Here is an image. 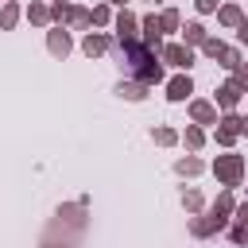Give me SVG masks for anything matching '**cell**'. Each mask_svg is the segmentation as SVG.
I'll use <instances>...</instances> for the list:
<instances>
[{"instance_id":"d6a6232c","label":"cell","mask_w":248,"mask_h":248,"mask_svg":"<svg viewBox=\"0 0 248 248\" xmlns=\"http://www.w3.org/2000/svg\"><path fill=\"white\" fill-rule=\"evenodd\" d=\"M232 217H236L240 225H248V198H244V202H236V213H232Z\"/></svg>"},{"instance_id":"ac0fdd59","label":"cell","mask_w":248,"mask_h":248,"mask_svg":"<svg viewBox=\"0 0 248 248\" xmlns=\"http://www.w3.org/2000/svg\"><path fill=\"white\" fill-rule=\"evenodd\" d=\"M202 170H205V163H202L194 151H190L186 159H178V163H174V174H182V178H198Z\"/></svg>"},{"instance_id":"ba28073f","label":"cell","mask_w":248,"mask_h":248,"mask_svg":"<svg viewBox=\"0 0 248 248\" xmlns=\"http://www.w3.org/2000/svg\"><path fill=\"white\" fill-rule=\"evenodd\" d=\"M240 97H244V89H240L232 78H229L225 85H217V89H213V105H217L221 112H232V108L240 105Z\"/></svg>"},{"instance_id":"4fadbf2b","label":"cell","mask_w":248,"mask_h":248,"mask_svg":"<svg viewBox=\"0 0 248 248\" xmlns=\"http://www.w3.org/2000/svg\"><path fill=\"white\" fill-rule=\"evenodd\" d=\"M66 27H74V31H89V27H93V12H89L85 4H70V19H66Z\"/></svg>"},{"instance_id":"d590c367","label":"cell","mask_w":248,"mask_h":248,"mask_svg":"<svg viewBox=\"0 0 248 248\" xmlns=\"http://www.w3.org/2000/svg\"><path fill=\"white\" fill-rule=\"evenodd\" d=\"M244 66H248V62H244Z\"/></svg>"},{"instance_id":"7c38bea8","label":"cell","mask_w":248,"mask_h":248,"mask_svg":"<svg viewBox=\"0 0 248 248\" xmlns=\"http://www.w3.org/2000/svg\"><path fill=\"white\" fill-rule=\"evenodd\" d=\"M136 78H140L143 85H159V81H163V58H159V54H155V58H147V62L136 70Z\"/></svg>"},{"instance_id":"7a4b0ae2","label":"cell","mask_w":248,"mask_h":248,"mask_svg":"<svg viewBox=\"0 0 248 248\" xmlns=\"http://www.w3.org/2000/svg\"><path fill=\"white\" fill-rule=\"evenodd\" d=\"M213 178L221 186H240V178H244V155H236V151L217 155L213 159Z\"/></svg>"},{"instance_id":"e575fe53","label":"cell","mask_w":248,"mask_h":248,"mask_svg":"<svg viewBox=\"0 0 248 248\" xmlns=\"http://www.w3.org/2000/svg\"><path fill=\"white\" fill-rule=\"evenodd\" d=\"M105 4H116V8H124V4H128V0H105Z\"/></svg>"},{"instance_id":"d6986e66","label":"cell","mask_w":248,"mask_h":248,"mask_svg":"<svg viewBox=\"0 0 248 248\" xmlns=\"http://www.w3.org/2000/svg\"><path fill=\"white\" fill-rule=\"evenodd\" d=\"M19 16H23L19 0H4V8H0V31H12L19 23Z\"/></svg>"},{"instance_id":"d4e9b609","label":"cell","mask_w":248,"mask_h":248,"mask_svg":"<svg viewBox=\"0 0 248 248\" xmlns=\"http://www.w3.org/2000/svg\"><path fill=\"white\" fill-rule=\"evenodd\" d=\"M182 209H186L190 217H194V213H202V209H205V198H202V190H194V186H190V190H182Z\"/></svg>"},{"instance_id":"7402d4cb","label":"cell","mask_w":248,"mask_h":248,"mask_svg":"<svg viewBox=\"0 0 248 248\" xmlns=\"http://www.w3.org/2000/svg\"><path fill=\"white\" fill-rule=\"evenodd\" d=\"M217 66H221V70H229V74H236V70L244 66L240 46H225V50H221V58H217Z\"/></svg>"},{"instance_id":"cb8c5ba5","label":"cell","mask_w":248,"mask_h":248,"mask_svg":"<svg viewBox=\"0 0 248 248\" xmlns=\"http://www.w3.org/2000/svg\"><path fill=\"white\" fill-rule=\"evenodd\" d=\"M159 23H163V35L182 31V16H178V8H163V12H159Z\"/></svg>"},{"instance_id":"30bf717a","label":"cell","mask_w":248,"mask_h":248,"mask_svg":"<svg viewBox=\"0 0 248 248\" xmlns=\"http://www.w3.org/2000/svg\"><path fill=\"white\" fill-rule=\"evenodd\" d=\"M105 50H112V39H108L105 31H85V39H81V54H85V58H101Z\"/></svg>"},{"instance_id":"ffe728a7","label":"cell","mask_w":248,"mask_h":248,"mask_svg":"<svg viewBox=\"0 0 248 248\" xmlns=\"http://www.w3.org/2000/svg\"><path fill=\"white\" fill-rule=\"evenodd\" d=\"M240 19H244L240 4H221V8H217V23H221V27H240Z\"/></svg>"},{"instance_id":"f1b7e54d","label":"cell","mask_w":248,"mask_h":248,"mask_svg":"<svg viewBox=\"0 0 248 248\" xmlns=\"http://www.w3.org/2000/svg\"><path fill=\"white\" fill-rule=\"evenodd\" d=\"M225 46H229V43H221V39H213V35H209V39H205L198 50H202L205 58H221V50H225Z\"/></svg>"},{"instance_id":"f546056e","label":"cell","mask_w":248,"mask_h":248,"mask_svg":"<svg viewBox=\"0 0 248 248\" xmlns=\"http://www.w3.org/2000/svg\"><path fill=\"white\" fill-rule=\"evenodd\" d=\"M229 240H232V244H240V248H244V244H248V225H240V221H236V225H232V229H229Z\"/></svg>"},{"instance_id":"8fae6325","label":"cell","mask_w":248,"mask_h":248,"mask_svg":"<svg viewBox=\"0 0 248 248\" xmlns=\"http://www.w3.org/2000/svg\"><path fill=\"white\" fill-rule=\"evenodd\" d=\"M190 93H194V78H190L186 70H182V74H174V78L167 81V101H174V105H178V101H190Z\"/></svg>"},{"instance_id":"603a6c76","label":"cell","mask_w":248,"mask_h":248,"mask_svg":"<svg viewBox=\"0 0 248 248\" xmlns=\"http://www.w3.org/2000/svg\"><path fill=\"white\" fill-rule=\"evenodd\" d=\"M209 209H217V213H225V217H232L236 213V198H232V186H225L217 198H213V205Z\"/></svg>"},{"instance_id":"5b68a950","label":"cell","mask_w":248,"mask_h":248,"mask_svg":"<svg viewBox=\"0 0 248 248\" xmlns=\"http://www.w3.org/2000/svg\"><path fill=\"white\" fill-rule=\"evenodd\" d=\"M186 112H190V120L194 124H217L221 120V108L213 105V101H202V97H190V105H186Z\"/></svg>"},{"instance_id":"4dcf8cb0","label":"cell","mask_w":248,"mask_h":248,"mask_svg":"<svg viewBox=\"0 0 248 248\" xmlns=\"http://www.w3.org/2000/svg\"><path fill=\"white\" fill-rule=\"evenodd\" d=\"M221 4H225V0H194V8H198L202 16H209V12H217Z\"/></svg>"},{"instance_id":"8992f818","label":"cell","mask_w":248,"mask_h":248,"mask_svg":"<svg viewBox=\"0 0 248 248\" xmlns=\"http://www.w3.org/2000/svg\"><path fill=\"white\" fill-rule=\"evenodd\" d=\"M140 39H143L155 54L163 50V23H159V16H155V12H147V16L140 19Z\"/></svg>"},{"instance_id":"5bb4252c","label":"cell","mask_w":248,"mask_h":248,"mask_svg":"<svg viewBox=\"0 0 248 248\" xmlns=\"http://www.w3.org/2000/svg\"><path fill=\"white\" fill-rule=\"evenodd\" d=\"M205 39H209V31H205V23H202V19L182 23V43H186V46H202Z\"/></svg>"},{"instance_id":"836d02e7","label":"cell","mask_w":248,"mask_h":248,"mask_svg":"<svg viewBox=\"0 0 248 248\" xmlns=\"http://www.w3.org/2000/svg\"><path fill=\"white\" fill-rule=\"evenodd\" d=\"M240 136H248V116H244V120H240Z\"/></svg>"},{"instance_id":"52a82bcc","label":"cell","mask_w":248,"mask_h":248,"mask_svg":"<svg viewBox=\"0 0 248 248\" xmlns=\"http://www.w3.org/2000/svg\"><path fill=\"white\" fill-rule=\"evenodd\" d=\"M46 50H50L54 58H66V54L74 50V39H70V27H62V23H54V27L46 31Z\"/></svg>"},{"instance_id":"2e32d148","label":"cell","mask_w":248,"mask_h":248,"mask_svg":"<svg viewBox=\"0 0 248 248\" xmlns=\"http://www.w3.org/2000/svg\"><path fill=\"white\" fill-rule=\"evenodd\" d=\"M23 16H27V23H35V27H50V8H46L43 0H31V4L23 8Z\"/></svg>"},{"instance_id":"484cf974","label":"cell","mask_w":248,"mask_h":248,"mask_svg":"<svg viewBox=\"0 0 248 248\" xmlns=\"http://www.w3.org/2000/svg\"><path fill=\"white\" fill-rule=\"evenodd\" d=\"M151 140H155V143H159V147H174V143H178V140H182V136H178V132H174V128H167V124H159V128H155V132H151Z\"/></svg>"},{"instance_id":"44dd1931","label":"cell","mask_w":248,"mask_h":248,"mask_svg":"<svg viewBox=\"0 0 248 248\" xmlns=\"http://www.w3.org/2000/svg\"><path fill=\"white\" fill-rule=\"evenodd\" d=\"M213 140H217V147H232L236 140H240V128H232V124H213Z\"/></svg>"},{"instance_id":"9c48e42d","label":"cell","mask_w":248,"mask_h":248,"mask_svg":"<svg viewBox=\"0 0 248 248\" xmlns=\"http://www.w3.org/2000/svg\"><path fill=\"white\" fill-rule=\"evenodd\" d=\"M112 27H116V43H124V39H140V19H136L128 8H120V12L112 16Z\"/></svg>"},{"instance_id":"4316f807","label":"cell","mask_w":248,"mask_h":248,"mask_svg":"<svg viewBox=\"0 0 248 248\" xmlns=\"http://www.w3.org/2000/svg\"><path fill=\"white\" fill-rule=\"evenodd\" d=\"M93 27H108L112 23V4H93Z\"/></svg>"},{"instance_id":"277c9868","label":"cell","mask_w":248,"mask_h":248,"mask_svg":"<svg viewBox=\"0 0 248 248\" xmlns=\"http://www.w3.org/2000/svg\"><path fill=\"white\" fill-rule=\"evenodd\" d=\"M159 58H163L167 66H174V70H186V74H190V66H194V46H186V43H163Z\"/></svg>"},{"instance_id":"1f68e13d","label":"cell","mask_w":248,"mask_h":248,"mask_svg":"<svg viewBox=\"0 0 248 248\" xmlns=\"http://www.w3.org/2000/svg\"><path fill=\"white\" fill-rule=\"evenodd\" d=\"M236 46H248V16H244L240 27H236Z\"/></svg>"},{"instance_id":"e0dca14e","label":"cell","mask_w":248,"mask_h":248,"mask_svg":"<svg viewBox=\"0 0 248 248\" xmlns=\"http://www.w3.org/2000/svg\"><path fill=\"white\" fill-rule=\"evenodd\" d=\"M182 143H186V151H202L205 147V128L202 124H186V132H182Z\"/></svg>"},{"instance_id":"6da1fadb","label":"cell","mask_w":248,"mask_h":248,"mask_svg":"<svg viewBox=\"0 0 248 248\" xmlns=\"http://www.w3.org/2000/svg\"><path fill=\"white\" fill-rule=\"evenodd\" d=\"M112 50H116L120 66H128L132 74H136V70H140V66L147 62V58H155V50H151V46H147L143 39H124V43H116Z\"/></svg>"},{"instance_id":"83f0119b","label":"cell","mask_w":248,"mask_h":248,"mask_svg":"<svg viewBox=\"0 0 248 248\" xmlns=\"http://www.w3.org/2000/svg\"><path fill=\"white\" fill-rule=\"evenodd\" d=\"M66 19H70V4L66 0H50V23H62L66 27Z\"/></svg>"},{"instance_id":"3957f363","label":"cell","mask_w":248,"mask_h":248,"mask_svg":"<svg viewBox=\"0 0 248 248\" xmlns=\"http://www.w3.org/2000/svg\"><path fill=\"white\" fill-rule=\"evenodd\" d=\"M225 229H229V217L217 213V209L190 217V236H198V240H209V236H217V232H225Z\"/></svg>"},{"instance_id":"9a60e30c","label":"cell","mask_w":248,"mask_h":248,"mask_svg":"<svg viewBox=\"0 0 248 248\" xmlns=\"http://www.w3.org/2000/svg\"><path fill=\"white\" fill-rule=\"evenodd\" d=\"M147 89H151V85H143L140 78H132V81H116V97H124V101H143Z\"/></svg>"}]
</instances>
